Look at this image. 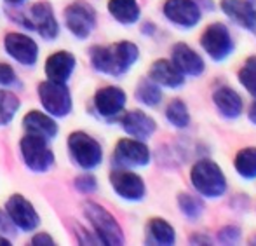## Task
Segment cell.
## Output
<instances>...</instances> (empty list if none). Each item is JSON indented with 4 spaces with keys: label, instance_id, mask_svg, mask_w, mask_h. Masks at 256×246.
<instances>
[{
    "label": "cell",
    "instance_id": "6da1fadb",
    "mask_svg": "<svg viewBox=\"0 0 256 246\" xmlns=\"http://www.w3.org/2000/svg\"><path fill=\"white\" fill-rule=\"evenodd\" d=\"M91 60L96 70L108 75H120L138 60V48L132 42H117L108 48H92Z\"/></svg>",
    "mask_w": 256,
    "mask_h": 246
},
{
    "label": "cell",
    "instance_id": "7a4b0ae2",
    "mask_svg": "<svg viewBox=\"0 0 256 246\" xmlns=\"http://www.w3.org/2000/svg\"><path fill=\"white\" fill-rule=\"evenodd\" d=\"M192 185L206 197H218L226 190V180L218 164L209 159L196 162L190 173Z\"/></svg>",
    "mask_w": 256,
    "mask_h": 246
},
{
    "label": "cell",
    "instance_id": "3957f363",
    "mask_svg": "<svg viewBox=\"0 0 256 246\" xmlns=\"http://www.w3.org/2000/svg\"><path fill=\"white\" fill-rule=\"evenodd\" d=\"M84 211L88 215L89 222L92 223L96 234L100 236V241L104 244H122L124 243V236H122V229L115 218L102 208L96 202H86Z\"/></svg>",
    "mask_w": 256,
    "mask_h": 246
},
{
    "label": "cell",
    "instance_id": "277c9868",
    "mask_svg": "<svg viewBox=\"0 0 256 246\" xmlns=\"http://www.w3.org/2000/svg\"><path fill=\"white\" fill-rule=\"evenodd\" d=\"M21 152H23L24 162L34 171H48L54 162V155L49 148L44 136L28 133L21 140Z\"/></svg>",
    "mask_w": 256,
    "mask_h": 246
},
{
    "label": "cell",
    "instance_id": "5b68a950",
    "mask_svg": "<svg viewBox=\"0 0 256 246\" xmlns=\"http://www.w3.org/2000/svg\"><path fill=\"white\" fill-rule=\"evenodd\" d=\"M68 145H70V152L74 159L86 169L96 168L102 162L103 152L100 143L94 138H91L86 133H74L68 138Z\"/></svg>",
    "mask_w": 256,
    "mask_h": 246
},
{
    "label": "cell",
    "instance_id": "8992f818",
    "mask_svg": "<svg viewBox=\"0 0 256 246\" xmlns=\"http://www.w3.org/2000/svg\"><path fill=\"white\" fill-rule=\"evenodd\" d=\"M200 46H202L206 53L214 61L225 60L228 54L234 53V44H232V37H230V32H228V28L222 23H212L211 27L206 28L202 39H200Z\"/></svg>",
    "mask_w": 256,
    "mask_h": 246
},
{
    "label": "cell",
    "instance_id": "52a82bcc",
    "mask_svg": "<svg viewBox=\"0 0 256 246\" xmlns=\"http://www.w3.org/2000/svg\"><path fill=\"white\" fill-rule=\"evenodd\" d=\"M38 93H40V101L44 103L46 110L51 112L52 115L63 117L72 110L70 93L63 82L46 81L38 86Z\"/></svg>",
    "mask_w": 256,
    "mask_h": 246
},
{
    "label": "cell",
    "instance_id": "ba28073f",
    "mask_svg": "<svg viewBox=\"0 0 256 246\" xmlns=\"http://www.w3.org/2000/svg\"><path fill=\"white\" fill-rule=\"evenodd\" d=\"M66 25L70 32L78 39H86L96 23V13L89 4L86 2H75L66 9Z\"/></svg>",
    "mask_w": 256,
    "mask_h": 246
},
{
    "label": "cell",
    "instance_id": "9c48e42d",
    "mask_svg": "<svg viewBox=\"0 0 256 246\" xmlns=\"http://www.w3.org/2000/svg\"><path fill=\"white\" fill-rule=\"evenodd\" d=\"M164 14L169 21L180 27H196L200 20V9L194 0H168L164 4Z\"/></svg>",
    "mask_w": 256,
    "mask_h": 246
},
{
    "label": "cell",
    "instance_id": "30bf717a",
    "mask_svg": "<svg viewBox=\"0 0 256 246\" xmlns=\"http://www.w3.org/2000/svg\"><path fill=\"white\" fill-rule=\"evenodd\" d=\"M115 162L120 166H145L150 161V150L138 140H120L115 148Z\"/></svg>",
    "mask_w": 256,
    "mask_h": 246
},
{
    "label": "cell",
    "instance_id": "8fae6325",
    "mask_svg": "<svg viewBox=\"0 0 256 246\" xmlns=\"http://www.w3.org/2000/svg\"><path fill=\"white\" fill-rule=\"evenodd\" d=\"M7 213L9 218L23 230H34L38 225V215L34 206L21 196H12L7 201Z\"/></svg>",
    "mask_w": 256,
    "mask_h": 246
},
{
    "label": "cell",
    "instance_id": "7c38bea8",
    "mask_svg": "<svg viewBox=\"0 0 256 246\" xmlns=\"http://www.w3.org/2000/svg\"><path fill=\"white\" fill-rule=\"evenodd\" d=\"M115 192L129 201H140L145 196V183L138 175L129 171H114L110 176Z\"/></svg>",
    "mask_w": 256,
    "mask_h": 246
},
{
    "label": "cell",
    "instance_id": "4fadbf2b",
    "mask_svg": "<svg viewBox=\"0 0 256 246\" xmlns=\"http://www.w3.org/2000/svg\"><path fill=\"white\" fill-rule=\"evenodd\" d=\"M6 49L21 65H34L37 61L38 48L30 37L21 34H9L6 37Z\"/></svg>",
    "mask_w": 256,
    "mask_h": 246
},
{
    "label": "cell",
    "instance_id": "5bb4252c",
    "mask_svg": "<svg viewBox=\"0 0 256 246\" xmlns=\"http://www.w3.org/2000/svg\"><path fill=\"white\" fill-rule=\"evenodd\" d=\"M28 27L35 28V30L46 39H54L58 35V32H60L49 4H35V6L32 7Z\"/></svg>",
    "mask_w": 256,
    "mask_h": 246
},
{
    "label": "cell",
    "instance_id": "9a60e30c",
    "mask_svg": "<svg viewBox=\"0 0 256 246\" xmlns=\"http://www.w3.org/2000/svg\"><path fill=\"white\" fill-rule=\"evenodd\" d=\"M222 9L239 27L254 30L256 11L250 0H222Z\"/></svg>",
    "mask_w": 256,
    "mask_h": 246
},
{
    "label": "cell",
    "instance_id": "2e32d148",
    "mask_svg": "<svg viewBox=\"0 0 256 246\" xmlns=\"http://www.w3.org/2000/svg\"><path fill=\"white\" fill-rule=\"evenodd\" d=\"M172 65L182 74L186 75H200L204 72V61L199 54L186 44H176L172 48Z\"/></svg>",
    "mask_w": 256,
    "mask_h": 246
},
{
    "label": "cell",
    "instance_id": "e0dca14e",
    "mask_svg": "<svg viewBox=\"0 0 256 246\" xmlns=\"http://www.w3.org/2000/svg\"><path fill=\"white\" fill-rule=\"evenodd\" d=\"M94 105H96V110L102 115H104V117L117 115L126 105V93L118 88L108 86V88H103L96 93Z\"/></svg>",
    "mask_w": 256,
    "mask_h": 246
},
{
    "label": "cell",
    "instance_id": "ac0fdd59",
    "mask_svg": "<svg viewBox=\"0 0 256 246\" xmlns=\"http://www.w3.org/2000/svg\"><path fill=\"white\" fill-rule=\"evenodd\" d=\"M75 68V58L70 53H56L52 56L48 58V63H46V74H48L49 81L54 82H66L68 77L72 75Z\"/></svg>",
    "mask_w": 256,
    "mask_h": 246
},
{
    "label": "cell",
    "instance_id": "d6986e66",
    "mask_svg": "<svg viewBox=\"0 0 256 246\" xmlns=\"http://www.w3.org/2000/svg\"><path fill=\"white\" fill-rule=\"evenodd\" d=\"M122 126H124V129L129 135H132L138 140L148 138L155 131V121L142 110L129 112V114L122 119Z\"/></svg>",
    "mask_w": 256,
    "mask_h": 246
},
{
    "label": "cell",
    "instance_id": "ffe728a7",
    "mask_svg": "<svg viewBox=\"0 0 256 246\" xmlns=\"http://www.w3.org/2000/svg\"><path fill=\"white\" fill-rule=\"evenodd\" d=\"M150 79L157 84H162L166 88H180L185 82L183 74L172 65V61L158 60L152 65L150 70Z\"/></svg>",
    "mask_w": 256,
    "mask_h": 246
},
{
    "label": "cell",
    "instance_id": "44dd1931",
    "mask_svg": "<svg viewBox=\"0 0 256 246\" xmlns=\"http://www.w3.org/2000/svg\"><path fill=\"white\" fill-rule=\"evenodd\" d=\"M212 101L226 119H236L242 112V100L232 88H220L212 95Z\"/></svg>",
    "mask_w": 256,
    "mask_h": 246
},
{
    "label": "cell",
    "instance_id": "7402d4cb",
    "mask_svg": "<svg viewBox=\"0 0 256 246\" xmlns=\"http://www.w3.org/2000/svg\"><path fill=\"white\" fill-rule=\"evenodd\" d=\"M23 124L28 133L40 135V136H44V138H52V136H56V133H58L56 122H54L51 117H48V115H44L42 112H37V110L26 114Z\"/></svg>",
    "mask_w": 256,
    "mask_h": 246
},
{
    "label": "cell",
    "instance_id": "603a6c76",
    "mask_svg": "<svg viewBox=\"0 0 256 246\" xmlns=\"http://www.w3.org/2000/svg\"><path fill=\"white\" fill-rule=\"evenodd\" d=\"M108 9L115 20L124 25L134 23L140 18V7L136 0H110Z\"/></svg>",
    "mask_w": 256,
    "mask_h": 246
},
{
    "label": "cell",
    "instance_id": "cb8c5ba5",
    "mask_svg": "<svg viewBox=\"0 0 256 246\" xmlns=\"http://www.w3.org/2000/svg\"><path fill=\"white\" fill-rule=\"evenodd\" d=\"M148 236L152 243L157 244H172L174 243V230L168 222H164L162 218H152L148 222Z\"/></svg>",
    "mask_w": 256,
    "mask_h": 246
},
{
    "label": "cell",
    "instance_id": "d4e9b609",
    "mask_svg": "<svg viewBox=\"0 0 256 246\" xmlns=\"http://www.w3.org/2000/svg\"><path fill=\"white\" fill-rule=\"evenodd\" d=\"M236 169L242 178L253 180L256 178V148L248 147L237 154Z\"/></svg>",
    "mask_w": 256,
    "mask_h": 246
},
{
    "label": "cell",
    "instance_id": "484cf974",
    "mask_svg": "<svg viewBox=\"0 0 256 246\" xmlns=\"http://www.w3.org/2000/svg\"><path fill=\"white\" fill-rule=\"evenodd\" d=\"M166 115H168L169 122L176 128H185L190 122V115L188 110H186V105L183 103L182 100H172L169 103L168 110H166Z\"/></svg>",
    "mask_w": 256,
    "mask_h": 246
},
{
    "label": "cell",
    "instance_id": "4316f807",
    "mask_svg": "<svg viewBox=\"0 0 256 246\" xmlns=\"http://www.w3.org/2000/svg\"><path fill=\"white\" fill-rule=\"evenodd\" d=\"M136 96L142 103L148 105V107H155V105L160 103L162 100V93L152 81H142L136 89Z\"/></svg>",
    "mask_w": 256,
    "mask_h": 246
},
{
    "label": "cell",
    "instance_id": "83f0119b",
    "mask_svg": "<svg viewBox=\"0 0 256 246\" xmlns=\"http://www.w3.org/2000/svg\"><path fill=\"white\" fill-rule=\"evenodd\" d=\"M239 81L248 91L256 96V56H251L239 72Z\"/></svg>",
    "mask_w": 256,
    "mask_h": 246
},
{
    "label": "cell",
    "instance_id": "f1b7e54d",
    "mask_svg": "<svg viewBox=\"0 0 256 246\" xmlns=\"http://www.w3.org/2000/svg\"><path fill=\"white\" fill-rule=\"evenodd\" d=\"M20 108V100L10 93L0 91V124H6Z\"/></svg>",
    "mask_w": 256,
    "mask_h": 246
},
{
    "label": "cell",
    "instance_id": "f546056e",
    "mask_svg": "<svg viewBox=\"0 0 256 246\" xmlns=\"http://www.w3.org/2000/svg\"><path fill=\"white\" fill-rule=\"evenodd\" d=\"M178 202H180V209H182L188 218L197 220L200 216V213H202V202L194 196H190V194H180Z\"/></svg>",
    "mask_w": 256,
    "mask_h": 246
},
{
    "label": "cell",
    "instance_id": "4dcf8cb0",
    "mask_svg": "<svg viewBox=\"0 0 256 246\" xmlns=\"http://www.w3.org/2000/svg\"><path fill=\"white\" fill-rule=\"evenodd\" d=\"M75 187H77L80 192H94L96 190V180L92 178L91 175L80 176V178H77V182H75Z\"/></svg>",
    "mask_w": 256,
    "mask_h": 246
},
{
    "label": "cell",
    "instance_id": "1f68e13d",
    "mask_svg": "<svg viewBox=\"0 0 256 246\" xmlns=\"http://www.w3.org/2000/svg\"><path fill=\"white\" fill-rule=\"evenodd\" d=\"M14 79H16V74H14L12 68L7 63H0V84L9 86L14 82Z\"/></svg>",
    "mask_w": 256,
    "mask_h": 246
},
{
    "label": "cell",
    "instance_id": "d6a6232c",
    "mask_svg": "<svg viewBox=\"0 0 256 246\" xmlns=\"http://www.w3.org/2000/svg\"><path fill=\"white\" fill-rule=\"evenodd\" d=\"M240 232L237 227H225V229L220 232V241L222 243H236L239 239Z\"/></svg>",
    "mask_w": 256,
    "mask_h": 246
},
{
    "label": "cell",
    "instance_id": "836d02e7",
    "mask_svg": "<svg viewBox=\"0 0 256 246\" xmlns=\"http://www.w3.org/2000/svg\"><path fill=\"white\" fill-rule=\"evenodd\" d=\"M12 225H10L9 218L0 211V232H12Z\"/></svg>",
    "mask_w": 256,
    "mask_h": 246
},
{
    "label": "cell",
    "instance_id": "e575fe53",
    "mask_svg": "<svg viewBox=\"0 0 256 246\" xmlns=\"http://www.w3.org/2000/svg\"><path fill=\"white\" fill-rule=\"evenodd\" d=\"M32 243H34V244H38V243H48V244H52L54 241H52L49 236H46V234H38V236H35L34 239H32Z\"/></svg>",
    "mask_w": 256,
    "mask_h": 246
},
{
    "label": "cell",
    "instance_id": "d590c367",
    "mask_svg": "<svg viewBox=\"0 0 256 246\" xmlns=\"http://www.w3.org/2000/svg\"><path fill=\"white\" fill-rule=\"evenodd\" d=\"M248 117H250V121L253 122V124H256V101L251 105L250 112H248Z\"/></svg>",
    "mask_w": 256,
    "mask_h": 246
},
{
    "label": "cell",
    "instance_id": "8d00e7d4",
    "mask_svg": "<svg viewBox=\"0 0 256 246\" xmlns=\"http://www.w3.org/2000/svg\"><path fill=\"white\" fill-rule=\"evenodd\" d=\"M0 244H9V241H7V239H4V237L0 236Z\"/></svg>",
    "mask_w": 256,
    "mask_h": 246
},
{
    "label": "cell",
    "instance_id": "74e56055",
    "mask_svg": "<svg viewBox=\"0 0 256 246\" xmlns=\"http://www.w3.org/2000/svg\"><path fill=\"white\" fill-rule=\"evenodd\" d=\"M9 4H20V2H23V0H7Z\"/></svg>",
    "mask_w": 256,
    "mask_h": 246
},
{
    "label": "cell",
    "instance_id": "f35d334b",
    "mask_svg": "<svg viewBox=\"0 0 256 246\" xmlns=\"http://www.w3.org/2000/svg\"><path fill=\"white\" fill-rule=\"evenodd\" d=\"M251 4H253V7H254V11H256V0H250ZM254 30H256V27H254Z\"/></svg>",
    "mask_w": 256,
    "mask_h": 246
},
{
    "label": "cell",
    "instance_id": "ab89813d",
    "mask_svg": "<svg viewBox=\"0 0 256 246\" xmlns=\"http://www.w3.org/2000/svg\"><path fill=\"white\" fill-rule=\"evenodd\" d=\"M251 243H253V244H256V237H253V239H251Z\"/></svg>",
    "mask_w": 256,
    "mask_h": 246
}]
</instances>
